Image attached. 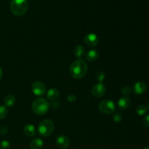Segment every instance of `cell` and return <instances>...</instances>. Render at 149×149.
<instances>
[{
    "label": "cell",
    "mask_w": 149,
    "mask_h": 149,
    "mask_svg": "<svg viewBox=\"0 0 149 149\" xmlns=\"http://www.w3.org/2000/svg\"><path fill=\"white\" fill-rule=\"evenodd\" d=\"M44 142L40 138H35L31 142V149H42Z\"/></svg>",
    "instance_id": "obj_17"
},
{
    "label": "cell",
    "mask_w": 149,
    "mask_h": 149,
    "mask_svg": "<svg viewBox=\"0 0 149 149\" xmlns=\"http://www.w3.org/2000/svg\"><path fill=\"white\" fill-rule=\"evenodd\" d=\"M68 100L69 102H74L76 100V95H74V94L69 95L68 96Z\"/></svg>",
    "instance_id": "obj_26"
},
{
    "label": "cell",
    "mask_w": 149,
    "mask_h": 149,
    "mask_svg": "<svg viewBox=\"0 0 149 149\" xmlns=\"http://www.w3.org/2000/svg\"><path fill=\"white\" fill-rule=\"evenodd\" d=\"M60 96L59 90L55 88H51L47 93V98L49 100L54 102L56 101Z\"/></svg>",
    "instance_id": "obj_12"
},
{
    "label": "cell",
    "mask_w": 149,
    "mask_h": 149,
    "mask_svg": "<svg viewBox=\"0 0 149 149\" xmlns=\"http://www.w3.org/2000/svg\"><path fill=\"white\" fill-rule=\"evenodd\" d=\"M131 104V100L128 97H122L118 101V106H119V109L121 110H127V109H129V107L130 106Z\"/></svg>",
    "instance_id": "obj_11"
},
{
    "label": "cell",
    "mask_w": 149,
    "mask_h": 149,
    "mask_svg": "<svg viewBox=\"0 0 149 149\" xmlns=\"http://www.w3.org/2000/svg\"><path fill=\"white\" fill-rule=\"evenodd\" d=\"M147 111H148V108L145 105H140V106H138L137 107L136 113L139 116H143V115H145Z\"/></svg>",
    "instance_id": "obj_18"
},
{
    "label": "cell",
    "mask_w": 149,
    "mask_h": 149,
    "mask_svg": "<svg viewBox=\"0 0 149 149\" xmlns=\"http://www.w3.org/2000/svg\"><path fill=\"white\" fill-rule=\"evenodd\" d=\"M143 149H149V147H146V148H144Z\"/></svg>",
    "instance_id": "obj_28"
},
{
    "label": "cell",
    "mask_w": 149,
    "mask_h": 149,
    "mask_svg": "<svg viewBox=\"0 0 149 149\" xmlns=\"http://www.w3.org/2000/svg\"><path fill=\"white\" fill-rule=\"evenodd\" d=\"M88 71V65L85 61L82 59H77L71 63L70 66V74L73 78L79 79L83 78L87 74Z\"/></svg>",
    "instance_id": "obj_1"
},
{
    "label": "cell",
    "mask_w": 149,
    "mask_h": 149,
    "mask_svg": "<svg viewBox=\"0 0 149 149\" xmlns=\"http://www.w3.org/2000/svg\"><path fill=\"white\" fill-rule=\"evenodd\" d=\"M31 91L35 95L42 96L47 93V86L41 81H36L31 84Z\"/></svg>",
    "instance_id": "obj_6"
},
{
    "label": "cell",
    "mask_w": 149,
    "mask_h": 149,
    "mask_svg": "<svg viewBox=\"0 0 149 149\" xmlns=\"http://www.w3.org/2000/svg\"><path fill=\"white\" fill-rule=\"evenodd\" d=\"M146 84L143 81H138L135 83L132 87V90L136 95H142L146 90Z\"/></svg>",
    "instance_id": "obj_10"
},
{
    "label": "cell",
    "mask_w": 149,
    "mask_h": 149,
    "mask_svg": "<svg viewBox=\"0 0 149 149\" xmlns=\"http://www.w3.org/2000/svg\"><path fill=\"white\" fill-rule=\"evenodd\" d=\"M74 54L78 59H81V58L85 55V49L82 45H77L74 49Z\"/></svg>",
    "instance_id": "obj_15"
},
{
    "label": "cell",
    "mask_w": 149,
    "mask_h": 149,
    "mask_svg": "<svg viewBox=\"0 0 149 149\" xmlns=\"http://www.w3.org/2000/svg\"><path fill=\"white\" fill-rule=\"evenodd\" d=\"M96 79H97L98 82L103 83V81H104V79H106L105 73L103 72V71H99V72H97V76H96Z\"/></svg>",
    "instance_id": "obj_20"
},
{
    "label": "cell",
    "mask_w": 149,
    "mask_h": 149,
    "mask_svg": "<svg viewBox=\"0 0 149 149\" xmlns=\"http://www.w3.org/2000/svg\"><path fill=\"white\" fill-rule=\"evenodd\" d=\"M8 132V129L6 127H0V135H6Z\"/></svg>",
    "instance_id": "obj_25"
},
{
    "label": "cell",
    "mask_w": 149,
    "mask_h": 149,
    "mask_svg": "<svg viewBox=\"0 0 149 149\" xmlns=\"http://www.w3.org/2000/svg\"><path fill=\"white\" fill-rule=\"evenodd\" d=\"M23 132H24L25 135L27 136L33 137L36 135V131L34 125H31V124H28V125H25L24 128H23Z\"/></svg>",
    "instance_id": "obj_14"
},
{
    "label": "cell",
    "mask_w": 149,
    "mask_h": 149,
    "mask_svg": "<svg viewBox=\"0 0 149 149\" xmlns=\"http://www.w3.org/2000/svg\"><path fill=\"white\" fill-rule=\"evenodd\" d=\"M122 94L125 95H129L131 93V89L130 87H128V86H125V87H122Z\"/></svg>",
    "instance_id": "obj_22"
},
{
    "label": "cell",
    "mask_w": 149,
    "mask_h": 149,
    "mask_svg": "<svg viewBox=\"0 0 149 149\" xmlns=\"http://www.w3.org/2000/svg\"><path fill=\"white\" fill-rule=\"evenodd\" d=\"M10 143L7 141H2L0 143V149H10Z\"/></svg>",
    "instance_id": "obj_21"
},
{
    "label": "cell",
    "mask_w": 149,
    "mask_h": 149,
    "mask_svg": "<svg viewBox=\"0 0 149 149\" xmlns=\"http://www.w3.org/2000/svg\"><path fill=\"white\" fill-rule=\"evenodd\" d=\"M16 98L13 95H7L4 98V104L6 107H12L15 105Z\"/></svg>",
    "instance_id": "obj_16"
},
{
    "label": "cell",
    "mask_w": 149,
    "mask_h": 149,
    "mask_svg": "<svg viewBox=\"0 0 149 149\" xmlns=\"http://www.w3.org/2000/svg\"><path fill=\"white\" fill-rule=\"evenodd\" d=\"M113 120L114 122L116 123H119V122H122V115L119 114V113H115L113 116Z\"/></svg>",
    "instance_id": "obj_23"
},
{
    "label": "cell",
    "mask_w": 149,
    "mask_h": 149,
    "mask_svg": "<svg viewBox=\"0 0 149 149\" xmlns=\"http://www.w3.org/2000/svg\"><path fill=\"white\" fill-rule=\"evenodd\" d=\"M84 43L90 47H94L98 45V37L95 33H90L84 36Z\"/></svg>",
    "instance_id": "obj_8"
},
{
    "label": "cell",
    "mask_w": 149,
    "mask_h": 149,
    "mask_svg": "<svg viewBox=\"0 0 149 149\" xmlns=\"http://www.w3.org/2000/svg\"><path fill=\"white\" fill-rule=\"evenodd\" d=\"M148 110H149V102H148Z\"/></svg>",
    "instance_id": "obj_29"
},
{
    "label": "cell",
    "mask_w": 149,
    "mask_h": 149,
    "mask_svg": "<svg viewBox=\"0 0 149 149\" xmlns=\"http://www.w3.org/2000/svg\"><path fill=\"white\" fill-rule=\"evenodd\" d=\"M86 60L89 62H94L99 58V52L96 49H90L85 54Z\"/></svg>",
    "instance_id": "obj_13"
},
{
    "label": "cell",
    "mask_w": 149,
    "mask_h": 149,
    "mask_svg": "<svg viewBox=\"0 0 149 149\" xmlns=\"http://www.w3.org/2000/svg\"><path fill=\"white\" fill-rule=\"evenodd\" d=\"M8 113L7 107L4 105H0V120L5 119Z\"/></svg>",
    "instance_id": "obj_19"
},
{
    "label": "cell",
    "mask_w": 149,
    "mask_h": 149,
    "mask_svg": "<svg viewBox=\"0 0 149 149\" xmlns=\"http://www.w3.org/2000/svg\"><path fill=\"white\" fill-rule=\"evenodd\" d=\"M115 106L114 103L112 100L106 99V100H102L98 106V109L102 113L106 115H109L113 113L115 111Z\"/></svg>",
    "instance_id": "obj_5"
},
{
    "label": "cell",
    "mask_w": 149,
    "mask_h": 149,
    "mask_svg": "<svg viewBox=\"0 0 149 149\" xmlns=\"http://www.w3.org/2000/svg\"><path fill=\"white\" fill-rule=\"evenodd\" d=\"M50 105L47 99L43 97H38L33 101L31 105L32 111L34 113L39 116L45 114L49 110Z\"/></svg>",
    "instance_id": "obj_2"
},
{
    "label": "cell",
    "mask_w": 149,
    "mask_h": 149,
    "mask_svg": "<svg viewBox=\"0 0 149 149\" xmlns=\"http://www.w3.org/2000/svg\"><path fill=\"white\" fill-rule=\"evenodd\" d=\"M56 144L60 148L65 149L70 145V140L65 135H61L56 138Z\"/></svg>",
    "instance_id": "obj_9"
},
{
    "label": "cell",
    "mask_w": 149,
    "mask_h": 149,
    "mask_svg": "<svg viewBox=\"0 0 149 149\" xmlns=\"http://www.w3.org/2000/svg\"><path fill=\"white\" fill-rule=\"evenodd\" d=\"M1 78H2V71H1V68H0V81H1Z\"/></svg>",
    "instance_id": "obj_27"
},
{
    "label": "cell",
    "mask_w": 149,
    "mask_h": 149,
    "mask_svg": "<svg viewBox=\"0 0 149 149\" xmlns=\"http://www.w3.org/2000/svg\"><path fill=\"white\" fill-rule=\"evenodd\" d=\"M92 94L95 97L100 98L103 97L106 92V87L103 83H97L92 88Z\"/></svg>",
    "instance_id": "obj_7"
},
{
    "label": "cell",
    "mask_w": 149,
    "mask_h": 149,
    "mask_svg": "<svg viewBox=\"0 0 149 149\" xmlns=\"http://www.w3.org/2000/svg\"><path fill=\"white\" fill-rule=\"evenodd\" d=\"M29 4L26 0H12L10 10L16 16L24 15L28 11Z\"/></svg>",
    "instance_id": "obj_3"
},
{
    "label": "cell",
    "mask_w": 149,
    "mask_h": 149,
    "mask_svg": "<svg viewBox=\"0 0 149 149\" xmlns=\"http://www.w3.org/2000/svg\"><path fill=\"white\" fill-rule=\"evenodd\" d=\"M143 125L146 128H149V114L146 115L143 119Z\"/></svg>",
    "instance_id": "obj_24"
},
{
    "label": "cell",
    "mask_w": 149,
    "mask_h": 149,
    "mask_svg": "<svg viewBox=\"0 0 149 149\" xmlns=\"http://www.w3.org/2000/svg\"><path fill=\"white\" fill-rule=\"evenodd\" d=\"M54 123L50 119H44L38 126V132L42 137H48L53 132Z\"/></svg>",
    "instance_id": "obj_4"
}]
</instances>
